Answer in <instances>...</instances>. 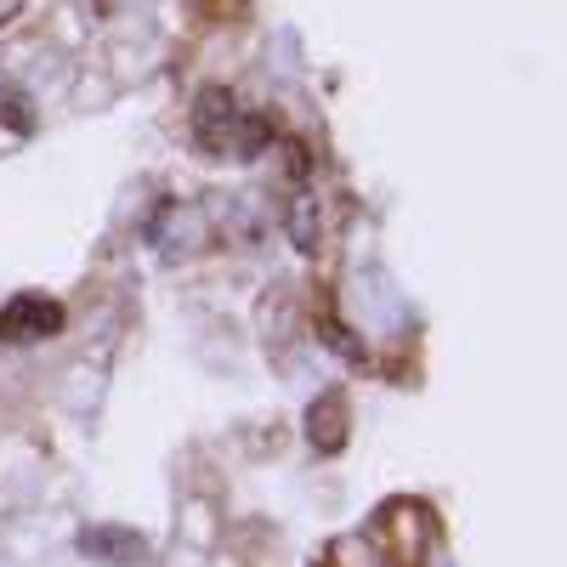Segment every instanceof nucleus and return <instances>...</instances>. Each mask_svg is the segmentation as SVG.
<instances>
[{
	"instance_id": "f257e3e1",
	"label": "nucleus",
	"mask_w": 567,
	"mask_h": 567,
	"mask_svg": "<svg viewBox=\"0 0 567 567\" xmlns=\"http://www.w3.org/2000/svg\"><path fill=\"white\" fill-rule=\"evenodd\" d=\"M194 136L205 154H221V159H261L267 142H272V120L267 114H250L239 109L227 85H205L194 97Z\"/></svg>"
},
{
	"instance_id": "f03ea898",
	"label": "nucleus",
	"mask_w": 567,
	"mask_h": 567,
	"mask_svg": "<svg viewBox=\"0 0 567 567\" xmlns=\"http://www.w3.org/2000/svg\"><path fill=\"white\" fill-rule=\"evenodd\" d=\"M63 329V307L52 296H12L0 307V341L7 347H29V341H52Z\"/></svg>"
},
{
	"instance_id": "7ed1b4c3",
	"label": "nucleus",
	"mask_w": 567,
	"mask_h": 567,
	"mask_svg": "<svg viewBox=\"0 0 567 567\" xmlns=\"http://www.w3.org/2000/svg\"><path fill=\"white\" fill-rule=\"evenodd\" d=\"M307 443L318 454H341L347 449V398L341 392L312 398V409H307Z\"/></svg>"
},
{
	"instance_id": "20e7f679",
	"label": "nucleus",
	"mask_w": 567,
	"mask_h": 567,
	"mask_svg": "<svg viewBox=\"0 0 567 567\" xmlns=\"http://www.w3.org/2000/svg\"><path fill=\"white\" fill-rule=\"evenodd\" d=\"M290 239H296V250H312L318 245V210H312V199H296L290 205Z\"/></svg>"
},
{
	"instance_id": "39448f33",
	"label": "nucleus",
	"mask_w": 567,
	"mask_h": 567,
	"mask_svg": "<svg viewBox=\"0 0 567 567\" xmlns=\"http://www.w3.org/2000/svg\"><path fill=\"white\" fill-rule=\"evenodd\" d=\"M85 550H91V556H103V550L114 556V550H142V539H136V534H109V528H91V534H85Z\"/></svg>"
}]
</instances>
